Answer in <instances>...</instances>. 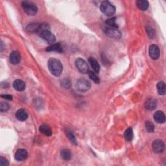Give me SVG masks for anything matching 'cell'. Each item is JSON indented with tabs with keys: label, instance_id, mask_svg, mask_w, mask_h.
I'll return each mask as SVG.
<instances>
[{
	"label": "cell",
	"instance_id": "obj_1",
	"mask_svg": "<svg viewBox=\"0 0 166 166\" xmlns=\"http://www.w3.org/2000/svg\"><path fill=\"white\" fill-rule=\"evenodd\" d=\"M48 68L51 74L55 77H59L63 70L61 62L56 59H49L48 62Z\"/></svg>",
	"mask_w": 166,
	"mask_h": 166
},
{
	"label": "cell",
	"instance_id": "obj_2",
	"mask_svg": "<svg viewBox=\"0 0 166 166\" xmlns=\"http://www.w3.org/2000/svg\"><path fill=\"white\" fill-rule=\"evenodd\" d=\"M100 9L101 12L107 16H112L116 13V7L110 2L105 1L101 4Z\"/></svg>",
	"mask_w": 166,
	"mask_h": 166
},
{
	"label": "cell",
	"instance_id": "obj_3",
	"mask_svg": "<svg viewBox=\"0 0 166 166\" xmlns=\"http://www.w3.org/2000/svg\"><path fill=\"white\" fill-rule=\"evenodd\" d=\"M21 7L28 15L34 16L38 12V7L37 5L31 2H23L21 3Z\"/></svg>",
	"mask_w": 166,
	"mask_h": 166
},
{
	"label": "cell",
	"instance_id": "obj_4",
	"mask_svg": "<svg viewBox=\"0 0 166 166\" xmlns=\"http://www.w3.org/2000/svg\"><path fill=\"white\" fill-rule=\"evenodd\" d=\"M75 87L78 91H81V92H85L90 88L91 84L87 80L80 79L77 81Z\"/></svg>",
	"mask_w": 166,
	"mask_h": 166
},
{
	"label": "cell",
	"instance_id": "obj_5",
	"mask_svg": "<svg viewBox=\"0 0 166 166\" xmlns=\"http://www.w3.org/2000/svg\"><path fill=\"white\" fill-rule=\"evenodd\" d=\"M41 37L49 44H54L56 41L55 35L49 30H45L40 34Z\"/></svg>",
	"mask_w": 166,
	"mask_h": 166
},
{
	"label": "cell",
	"instance_id": "obj_6",
	"mask_svg": "<svg viewBox=\"0 0 166 166\" xmlns=\"http://www.w3.org/2000/svg\"><path fill=\"white\" fill-rule=\"evenodd\" d=\"M75 66L78 70L82 73H87L88 72L89 68L87 62L84 59L79 58L75 60Z\"/></svg>",
	"mask_w": 166,
	"mask_h": 166
},
{
	"label": "cell",
	"instance_id": "obj_7",
	"mask_svg": "<svg viewBox=\"0 0 166 166\" xmlns=\"http://www.w3.org/2000/svg\"><path fill=\"white\" fill-rule=\"evenodd\" d=\"M152 150L156 153L163 152L165 150V144L161 140H155L152 143Z\"/></svg>",
	"mask_w": 166,
	"mask_h": 166
},
{
	"label": "cell",
	"instance_id": "obj_8",
	"mask_svg": "<svg viewBox=\"0 0 166 166\" xmlns=\"http://www.w3.org/2000/svg\"><path fill=\"white\" fill-rule=\"evenodd\" d=\"M149 53L151 58L153 60H157L160 55V49L158 46L156 44H152L150 45L149 49Z\"/></svg>",
	"mask_w": 166,
	"mask_h": 166
},
{
	"label": "cell",
	"instance_id": "obj_9",
	"mask_svg": "<svg viewBox=\"0 0 166 166\" xmlns=\"http://www.w3.org/2000/svg\"><path fill=\"white\" fill-rule=\"evenodd\" d=\"M28 157V152L24 149H20L15 153L14 158L18 162H23Z\"/></svg>",
	"mask_w": 166,
	"mask_h": 166
},
{
	"label": "cell",
	"instance_id": "obj_10",
	"mask_svg": "<svg viewBox=\"0 0 166 166\" xmlns=\"http://www.w3.org/2000/svg\"><path fill=\"white\" fill-rule=\"evenodd\" d=\"M105 32L106 35L110 38L118 39L122 37L121 32L115 28H107Z\"/></svg>",
	"mask_w": 166,
	"mask_h": 166
},
{
	"label": "cell",
	"instance_id": "obj_11",
	"mask_svg": "<svg viewBox=\"0 0 166 166\" xmlns=\"http://www.w3.org/2000/svg\"><path fill=\"white\" fill-rule=\"evenodd\" d=\"M20 59H21V56L18 51H12V53L10 54L9 61L12 64H14V65L18 64L20 62Z\"/></svg>",
	"mask_w": 166,
	"mask_h": 166
},
{
	"label": "cell",
	"instance_id": "obj_12",
	"mask_svg": "<svg viewBox=\"0 0 166 166\" xmlns=\"http://www.w3.org/2000/svg\"><path fill=\"white\" fill-rule=\"evenodd\" d=\"M27 31L29 33H40L42 31V24H31L27 27Z\"/></svg>",
	"mask_w": 166,
	"mask_h": 166
},
{
	"label": "cell",
	"instance_id": "obj_13",
	"mask_svg": "<svg viewBox=\"0 0 166 166\" xmlns=\"http://www.w3.org/2000/svg\"><path fill=\"white\" fill-rule=\"evenodd\" d=\"M13 88L18 91H22L25 89V83L22 80L17 79L13 82Z\"/></svg>",
	"mask_w": 166,
	"mask_h": 166
},
{
	"label": "cell",
	"instance_id": "obj_14",
	"mask_svg": "<svg viewBox=\"0 0 166 166\" xmlns=\"http://www.w3.org/2000/svg\"><path fill=\"white\" fill-rule=\"evenodd\" d=\"M154 119L158 123H164L165 122V116L162 111H157L154 114Z\"/></svg>",
	"mask_w": 166,
	"mask_h": 166
},
{
	"label": "cell",
	"instance_id": "obj_15",
	"mask_svg": "<svg viewBox=\"0 0 166 166\" xmlns=\"http://www.w3.org/2000/svg\"><path fill=\"white\" fill-rule=\"evenodd\" d=\"M39 130L41 132V133L46 136H50L52 134V131H51L50 127L46 124H42L40 126Z\"/></svg>",
	"mask_w": 166,
	"mask_h": 166
},
{
	"label": "cell",
	"instance_id": "obj_16",
	"mask_svg": "<svg viewBox=\"0 0 166 166\" xmlns=\"http://www.w3.org/2000/svg\"><path fill=\"white\" fill-rule=\"evenodd\" d=\"M16 118L19 121L24 122L28 118V114L24 109H19L16 113Z\"/></svg>",
	"mask_w": 166,
	"mask_h": 166
},
{
	"label": "cell",
	"instance_id": "obj_17",
	"mask_svg": "<svg viewBox=\"0 0 166 166\" xmlns=\"http://www.w3.org/2000/svg\"><path fill=\"white\" fill-rule=\"evenodd\" d=\"M88 62L91 68L94 69V71L96 73H99L100 71V65L97 60L93 58V57H90L88 59Z\"/></svg>",
	"mask_w": 166,
	"mask_h": 166
},
{
	"label": "cell",
	"instance_id": "obj_18",
	"mask_svg": "<svg viewBox=\"0 0 166 166\" xmlns=\"http://www.w3.org/2000/svg\"><path fill=\"white\" fill-rule=\"evenodd\" d=\"M157 106L156 101L154 100V99H149L147 100L145 103V108L148 110H153L155 109Z\"/></svg>",
	"mask_w": 166,
	"mask_h": 166
},
{
	"label": "cell",
	"instance_id": "obj_19",
	"mask_svg": "<svg viewBox=\"0 0 166 166\" xmlns=\"http://www.w3.org/2000/svg\"><path fill=\"white\" fill-rule=\"evenodd\" d=\"M46 51H56V52H58V53H62L63 52V48L60 44L57 43V44H54L52 45H51V46L48 47L46 49Z\"/></svg>",
	"mask_w": 166,
	"mask_h": 166
},
{
	"label": "cell",
	"instance_id": "obj_20",
	"mask_svg": "<svg viewBox=\"0 0 166 166\" xmlns=\"http://www.w3.org/2000/svg\"><path fill=\"white\" fill-rule=\"evenodd\" d=\"M136 6L140 10L145 11L149 7V2L146 0H138L136 2Z\"/></svg>",
	"mask_w": 166,
	"mask_h": 166
},
{
	"label": "cell",
	"instance_id": "obj_21",
	"mask_svg": "<svg viewBox=\"0 0 166 166\" xmlns=\"http://www.w3.org/2000/svg\"><path fill=\"white\" fill-rule=\"evenodd\" d=\"M133 137H134V134H133V129H132L131 127H129L125 130L124 133V138L127 141H130L133 140Z\"/></svg>",
	"mask_w": 166,
	"mask_h": 166
},
{
	"label": "cell",
	"instance_id": "obj_22",
	"mask_svg": "<svg viewBox=\"0 0 166 166\" xmlns=\"http://www.w3.org/2000/svg\"><path fill=\"white\" fill-rule=\"evenodd\" d=\"M61 157L66 161H68L71 158V152L69 149H64L61 151L60 152Z\"/></svg>",
	"mask_w": 166,
	"mask_h": 166
},
{
	"label": "cell",
	"instance_id": "obj_23",
	"mask_svg": "<svg viewBox=\"0 0 166 166\" xmlns=\"http://www.w3.org/2000/svg\"><path fill=\"white\" fill-rule=\"evenodd\" d=\"M157 90L160 95H165L166 91V87L165 83L163 81L159 82L157 84Z\"/></svg>",
	"mask_w": 166,
	"mask_h": 166
},
{
	"label": "cell",
	"instance_id": "obj_24",
	"mask_svg": "<svg viewBox=\"0 0 166 166\" xmlns=\"http://www.w3.org/2000/svg\"><path fill=\"white\" fill-rule=\"evenodd\" d=\"M88 75L90 78L92 80V81L95 83V84H99L100 83V79L99 77L96 75V73H94V71H90L88 73Z\"/></svg>",
	"mask_w": 166,
	"mask_h": 166
},
{
	"label": "cell",
	"instance_id": "obj_25",
	"mask_svg": "<svg viewBox=\"0 0 166 166\" xmlns=\"http://www.w3.org/2000/svg\"><path fill=\"white\" fill-rule=\"evenodd\" d=\"M66 136L69 140H70V141L74 144H77V141H76V138L75 136H74L73 133H72L71 131L70 130H67L66 131Z\"/></svg>",
	"mask_w": 166,
	"mask_h": 166
},
{
	"label": "cell",
	"instance_id": "obj_26",
	"mask_svg": "<svg viewBox=\"0 0 166 166\" xmlns=\"http://www.w3.org/2000/svg\"><path fill=\"white\" fill-rule=\"evenodd\" d=\"M116 18H111L110 19H108L106 21V24L108 25H110V27H112V28H118V24H116Z\"/></svg>",
	"mask_w": 166,
	"mask_h": 166
},
{
	"label": "cell",
	"instance_id": "obj_27",
	"mask_svg": "<svg viewBox=\"0 0 166 166\" xmlns=\"http://www.w3.org/2000/svg\"><path fill=\"white\" fill-rule=\"evenodd\" d=\"M145 128L149 133H152L154 130V124L149 121H147L145 122Z\"/></svg>",
	"mask_w": 166,
	"mask_h": 166
},
{
	"label": "cell",
	"instance_id": "obj_28",
	"mask_svg": "<svg viewBox=\"0 0 166 166\" xmlns=\"http://www.w3.org/2000/svg\"><path fill=\"white\" fill-rule=\"evenodd\" d=\"M9 109V105L5 102H1L0 103V111L2 112H5Z\"/></svg>",
	"mask_w": 166,
	"mask_h": 166
},
{
	"label": "cell",
	"instance_id": "obj_29",
	"mask_svg": "<svg viewBox=\"0 0 166 166\" xmlns=\"http://www.w3.org/2000/svg\"><path fill=\"white\" fill-rule=\"evenodd\" d=\"M61 86L62 87H64V88L68 89L71 87V82L69 79H65L64 80H62L61 82Z\"/></svg>",
	"mask_w": 166,
	"mask_h": 166
},
{
	"label": "cell",
	"instance_id": "obj_30",
	"mask_svg": "<svg viewBox=\"0 0 166 166\" xmlns=\"http://www.w3.org/2000/svg\"><path fill=\"white\" fill-rule=\"evenodd\" d=\"M9 165L8 160L2 156L0 157V165L1 166H8Z\"/></svg>",
	"mask_w": 166,
	"mask_h": 166
},
{
	"label": "cell",
	"instance_id": "obj_31",
	"mask_svg": "<svg viewBox=\"0 0 166 166\" xmlns=\"http://www.w3.org/2000/svg\"><path fill=\"white\" fill-rule=\"evenodd\" d=\"M147 31L150 38H154V36H155V32H154V30L152 29L151 27L147 29Z\"/></svg>",
	"mask_w": 166,
	"mask_h": 166
},
{
	"label": "cell",
	"instance_id": "obj_32",
	"mask_svg": "<svg viewBox=\"0 0 166 166\" xmlns=\"http://www.w3.org/2000/svg\"><path fill=\"white\" fill-rule=\"evenodd\" d=\"M1 97H2V98L6 99V100H9V101L13 100V96L10 95H2Z\"/></svg>",
	"mask_w": 166,
	"mask_h": 166
}]
</instances>
